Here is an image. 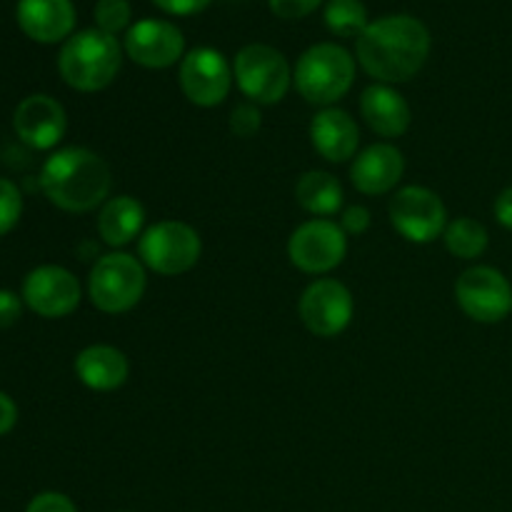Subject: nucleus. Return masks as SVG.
Here are the masks:
<instances>
[{
	"mask_svg": "<svg viewBox=\"0 0 512 512\" xmlns=\"http://www.w3.org/2000/svg\"><path fill=\"white\" fill-rule=\"evenodd\" d=\"M430 30L413 15H383L370 20L358 38L355 55L370 78L378 83H408L420 73L430 55Z\"/></svg>",
	"mask_w": 512,
	"mask_h": 512,
	"instance_id": "f257e3e1",
	"label": "nucleus"
},
{
	"mask_svg": "<svg viewBox=\"0 0 512 512\" xmlns=\"http://www.w3.org/2000/svg\"><path fill=\"white\" fill-rule=\"evenodd\" d=\"M40 188L55 208L65 213H88L108 200L113 175L108 163L93 150L63 148L43 163Z\"/></svg>",
	"mask_w": 512,
	"mask_h": 512,
	"instance_id": "f03ea898",
	"label": "nucleus"
},
{
	"mask_svg": "<svg viewBox=\"0 0 512 512\" xmlns=\"http://www.w3.org/2000/svg\"><path fill=\"white\" fill-rule=\"evenodd\" d=\"M123 45L115 35L98 28H85L70 35L58 55L60 78L80 93H98L108 88L120 73Z\"/></svg>",
	"mask_w": 512,
	"mask_h": 512,
	"instance_id": "7ed1b4c3",
	"label": "nucleus"
},
{
	"mask_svg": "<svg viewBox=\"0 0 512 512\" xmlns=\"http://www.w3.org/2000/svg\"><path fill=\"white\" fill-rule=\"evenodd\" d=\"M298 93L318 108H330L355 83V58L338 43L310 45L293 70Z\"/></svg>",
	"mask_w": 512,
	"mask_h": 512,
	"instance_id": "20e7f679",
	"label": "nucleus"
},
{
	"mask_svg": "<svg viewBox=\"0 0 512 512\" xmlns=\"http://www.w3.org/2000/svg\"><path fill=\"white\" fill-rule=\"evenodd\" d=\"M145 265L130 253H108L95 260L88 278L90 303L108 315L133 310L145 293Z\"/></svg>",
	"mask_w": 512,
	"mask_h": 512,
	"instance_id": "39448f33",
	"label": "nucleus"
},
{
	"mask_svg": "<svg viewBox=\"0 0 512 512\" xmlns=\"http://www.w3.org/2000/svg\"><path fill=\"white\" fill-rule=\"evenodd\" d=\"M233 75L240 93L255 105H275L288 95L293 70L278 48L265 43H250L238 50L233 60Z\"/></svg>",
	"mask_w": 512,
	"mask_h": 512,
	"instance_id": "423d86ee",
	"label": "nucleus"
},
{
	"mask_svg": "<svg viewBox=\"0 0 512 512\" xmlns=\"http://www.w3.org/2000/svg\"><path fill=\"white\" fill-rule=\"evenodd\" d=\"M203 243L193 225L183 220H160L138 240V258L153 273L173 278L198 265Z\"/></svg>",
	"mask_w": 512,
	"mask_h": 512,
	"instance_id": "0eeeda50",
	"label": "nucleus"
},
{
	"mask_svg": "<svg viewBox=\"0 0 512 512\" xmlns=\"http://www.w3.org/2000/svg\"><path fill=\"white\" fill-rule=\"evenodd\" d=\"M390 223L408 243L428 245L448 228V210L430 188L405 185L390 200Z\"/></svg>",
	"mask_w": 512,
	"mask_h": 512,
	"instance_id": "6e6552de",
	"label": "nucleus"
},
{
	"mask_svg": "<svg viewBox=\"0 0 512 512\" xmlns=\"http://www.w3.org/2000/svg\"><path fill=\"white\" fill-rule=\"evenodd\" d=\"M348 255V235L338 223L315 218L298 225L288 240V258L308 275H323L338 268Z\"/></svg>",
	"mask_w": 512,
	"mask_h": 512,
	"instance_id": "1a4fd4ad",
	"label": "nucleus"
},
{
	"mask_svg": "<svg viewBox=\"0 0 512 512\" xmlns=\"http://www.w3.org/2000/svg\"><path fill=\"white\" fill-rule=\"evenodd\" d=\"M455 300L470 320L493 325L512 313V285L500 270L475 265L455 283Z\"/></svg>",
	"mask_w": 512,
	"mask_h": 512,
	"instance_id": "9d476101",
	"label": "nucleus"
},
{
	"mask_svg": "<svg viewBox=\"0 0 512 512\" xmlns=\"http://www.w3.org/2000/svg\"><path fill=\"white\" fill-rule=\"evenodd\" d=\"M178 80L190 103L198 108H215L230 95L235 75L233 65L220 50L203 45L185 53V58L180 60Z\"/></svg>",
	"mask_w": 512,
	"mask_h": 512,
	"instance_id": "9b49d317",
	"label": "nucleus"
},
{
	"mask_svg": "<svg viewBox=\"0 0 512 512\" xmlns=\"http://www.w3.org/2000/svg\"><path fill=\"white\" fill-rule=\"evenodd\" d=\"M300 320L318 338H335L350 325L355 313L353 293L340 280L320 278L305 288L298 303Z\"/></svg>",
	"mask_w": 512,
	"mask_h": 512,
	"instance_id": "f8f14e48",
	"label": "nucleus"
},
{
	"mask_svg": "<svg viewBox=\"0 0 512 512\" xmlns=\"http://www.w3.org/2000/svg\"><path fill=\"white\" fill-rule=\"evenodd\" d=\"M23 303L40 318H65L80 305V283L70 270L60 265H40L23 280Z\"/></svg>",
	"mask_w": 512,
	"mask_h": 512,
	"instance_id": "ddd939ff",
	"label": "nucleus"
},
{
	"mask_svg": "<svg viewBox=\"0 0 512 512\" xmlns=\"http://www.w3.org/2000/svg\"><path fill=\"white\" fill-rule=\"evenodd\" d=\"M123 50L133 63L148 70H163L185 58V35L170 20L145 18L130 25Z\"/></svg>",
	"mask_w": 512,
	"mask_h": 512,
	"instance_id": "4468645a",
	"label": "nucleus"
},
{
	"mask_svg": "<svg viewBox=\"0 0 512 512\" xmlns=\"http://www.w3.org/2000/svg\"><path fill=\"white\" fill-rule=\"evenodd\" d=\"M13 128L25 145L35 150H50L65 138L68 115L55 98L43 93L20 100L13 115Z\"/></svg>",
	"mask_w": 512,
	"mask_h": 512,
	"instance_id": "2eb2a0df",
	"label": "nucleus"
},
{
	"mask_svg": "<svg viewBox=\"0 0 512 512\" xmlns=\"http://www.w3.org/2000/svg\"><path fill=\"white\" fill-rule=\"evenodd\" d=\"M405 158L395 145L375 143L350 165V183L363 195H385L403 180Z\"/></svg>",
	"mask_w": 512,
	"mask_h": 512,
	"instance_id": "dca6fc26",
	"label": "nucleus"
},
{
	"mask_svg": "<svg viewBox=\"0 0 512 512\" xmlns=\"http://www.w3.org/2000/svg\"><path fill=\"white\" fill-rule=\"evenodd\" d=\"M15 18L30 40L53 45L73 35L75 5L73 0H20Z\"/></svg>",
	"mask_w": 512,
	"mask_h": 512,
	"instance_id": "f3484780",
	"label": "nucleus"
},
{
	"mask_svg": "<svg viewBox=\"0 0 512 512\" xmlns=\"http://www.w3.org/2000/svg\"><path fill=\"white\" fill-rule=\"evenodd\" d=\"M310 143L328 163H348L358 155L360 128L350 113L340 108H323L310 123Z\"/></svg>",
	"mask_w": 512,
	"mask_h": 512,
	"instance_id": "a211bd4d",
	"label": "nucleus"
},
{
	"mask_svg": "<svg viewBox=\"0 0 512 512\" xmlns=\"http://www.w3.org/2000/svg\"><path fill=\"white\" fill-rule=\"evenodd\" d=\"M360 113H363L370 130L383 135V138H400L410 128V120H413L408 100L393 85L385 83H375L363 90Z\"/></svg>",
	"mask_w": 512,
	"mask_h": 512,
	"instance_id": "6ab92c4d",
	"label": "nucleus"
},
{
	"mask_svg": "<svg viewBox=\"0 0 512 512\" xmlns=\"http://www.w3.org/2000/svg\"><path fill=\"white\" fill-rule=\"evenodd\" d=\"M75 375L85 388L110 393L123 388L130 375V363L125 353L113 345H88L75 355Z\"/></svg>",
	"mask_w": 512,
	"mask_h": 512,
	"instance_id": "aec40b11",
	"label": "nucleus"
},
{
	"mask_svg": "<svg viewBox=\"0 0 512 512\" xmlns=\"http://www.w3.org/2000/svg\"><path fill=\"white\" fill-rule=\"evenodd\" d=\"M145 225V208L138 198L133 195H118V198H108L100 208L98 215V233L103 243L110 248H123V245L133 243L135 238L143 235Z\"/></svg>",
	"mask_w": 512,
	"mask_h": 512,
	"instance_id": "412c9836",
	"label": "nucleus"
},
{
	"mask_svg": "<svg viewBox=\"0 0 512 512\" xmlns=\"http://www.w3.org/2000/svg\"><path fill=\"white\" fill-rule=\"evenodd\" d=\"M343 185L335 175L325 170H308L298 178L295 185V200L305 213L315 218H330L343 208Z\"/></svg>",
	"mask_w": 512,
	"mask_h": 512,
	"instance_id": "4be33fe9",
	"label": "nucleus"
},
{
	"mask_svg": "<svg viewBox=\"0 0 512 512\" xmlns=\"http://www.w3.org/2000/svg\"><path fill=\"white\" fill-rule=\"evenodd\" d=\"M445 248L450 255L460 260H475L488 250V230L483 223L473 218H455L453 223H448L443 233Z\"/></svg>",
	"mask_w": 512,
	"mask_h": 512,
	"instance_id": "5701e85b",
	"label": "nucleus"
},
{
	"mask_svg": "<svg viewBox=\"0 0 512 512\" xmlns=\"http://www.w3.org/2000/svg\"><path fill=\"white\" fill-rule=\"evenodd\" d=\"M323 18L330 33L338 35V38L358 40L370 25L368 8H365L363 0H328Z\"/></svg>",
	"mask_w": 512,
	"mask_h": 512,
	"instance_id": "b1692460",
	"label": "nucleus"
},
{
	"mask_svg": "<svg viewBox=\"0 0 512 512\" xmlns=\"http://www.w3.org/2000/svg\"><path fill=\"white\" fill-rule=\"evenodd\" d=\"M95 28L108 35L128 33L133 25V5L130 0H98L95 3Z\"/></svg>",
	"mask_w": 512,
	"mask_h": 512,
	"instance_id": "393cba45",
	"label": "nucleus"
},
{
	"mask_svg": "<svg viewBox=\"0 0 512 512\" xmlns=\"http://www.w3.org/2000/svg\"><path fill=\"white\" fill-rule=\"evenodd\" d=\"M23 215V193L8 178H0V235L10 233Z\"/></svg>",
	"mask_w": 512,
	"mask_h": 512,
	"instance_id": "a878e982",
	"label": "nucleus"
},
{
	"mask_svg": "<svg viewBox=\"0 0 512 512\" xmlns=\"http://www.w3.org/2000/svg\"><path fill=\"white\" fill-rule=\"evenodd\" d=\"M260 123H263V115L255 108V103H243L230 113V133L235 138H253L260 130Z\"/></svg>",
	"mask_w": 512,
	"mask_h": 512,
	"instance_id": "bb28decb",
	"label": "nucleus"
},
{
	"mask_svg": "<svg viewBox=\"0 0 512 512\" xmlns=\"http://www.w3.org/2000/svg\"><path fill=\"white\" fill-rule=\"evenodd\" d=\"M268 5L273 10V15H278V18L300 20L315 13L323 5V0H268Z\"/></svg>",
	"mask_w": 512,
	"mask_h": 512,
	"instance_id": "cd10ccee",
	"label": "nucleus"
},
{
	"mask_svg": "<svg viewBox=\"0 0 512 512\" xmlns=\"http://www.w3.org/2000/svg\"><path fill=\"white\" fill-rule=\"evenodd\" d=\"M25 512H78V508L63 493H40L30 500Z\"/></svg>",
	"mask_w": 512,
	"mask_h": 512,
	"instance_id": "c85d7f7f",
	"label": "nucleus"
},
{
	"mask_svg": "<svg viewBox=\"0 0 512 512\" xmlns=\"http://www.w3.org/2000/svg\"><path fill=\"white\" fill-rule=\"evenodd\" d=\"M340 228L345 235H363L370 228V210L365 205H350L340 215Z\"/></svg>",
	"mask_w": 512,
	"mask_h": 512,
	"instance_id": "c756f323",
	"label": "nucleus"
},
{
	"mask_svg": "<svg viewBox=\"0 0 512 512\" xmlns=\"http://www.w3.org/2000/svg\"><path fill=\"white\" fill-rule=\"evenodd\" d=\"M213 0H153L163 13L175 15V18H188V15L203 13Z\"/></svg>",
	"mask_w": 512,
	"mask_h": 512,
	"instance_id": "7c9ffc66",
	"label": "nucleus"
},
{
	"mask_svg": "<svg viewBox=\"0 0 512 512\" xmlns=\"http://www.w3.org/2000/svg\"><path fill=\"white\" fill-rule=\"evenodd\" d=\"M23 315V298L13 290H0V330L15 325Z\"/></svg>",
	"mask_w": 512,
	"mask_h": 512,
	"instance_id": "2f4dec72",
	"label": "nucleus"
},
{
	"mask_svg": "<svg viewBox=\"0 0 512 512\" xmlns=\"http://www.w3.org/2000/svg\"><path fill=\"white\" fill-rule=\"evenodd\" d=\"M18 423V408H15L13 398L5 393H0V435L10 433Z\"/></svg>",
	"mask_w": 512,
	"mask_h": 512,
	"instance_id": "473e14b6",
	"label": "nucleus"
},
{
	"mask_svg": "<svg viewBox=\"0 0 512 512\" xmlns=\"http://www.w3.org/2000/svg\"><path fill=\"white\" fill-rule=\"evenodd\" d=\"M495 218H498V223L503 225V228L512 230V185L505 188L503 193L498 195V200H495Z\"/></svg>",
	"mask_w": 512,
	"mask_h": 512,
	"instance_id": "72a5a7b5",
	"label": "nucleus"
}]
</instances>
